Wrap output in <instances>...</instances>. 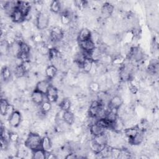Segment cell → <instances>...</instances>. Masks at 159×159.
Instances as JSON below:
<instances>
[{
  "label": "cell",
  "instance_id": "1",
  "mask_svg": "<svg viewBox=\"0 0 159 159\" xmlns=\"http://www.w3.org/2000/svg\"><path fill=\"white\" fill-rule=\"evenodd\" d=\"M42 138L39 134L31 132L27 135L25 140V146L32 151L40 148H41Z\"/></svg>",
  "mask_w": 159,
  "mask_h": 159
},
{
  "label": "cell",
  "instance_id": "16",
  "mask_svg": "<svg viewBox=\"0 0 159 159\" xmlns=\"http://www.w3.org/2000/svg\"><path fill=\"white\" fill-rule=\"evenodd\" d=\"M10 17L12 20L16 23H21L24 22L26 18L17 8L12 13Z\"/></svg>",
  "mask_w": 159,
  "mask_h": 159
},
{
  "label": "cell",
  "instance_id": "13",
  "mask_svg": "<svg viewBox=\"0 0 159 159\" xmlns=\"http://www.w3.org/2000/svg\"><path fill=\"white\" fill-rule=\"evenodd\" d=\"M17 9L24 15L26 17L30 13L31 9V6L28 2L19 1Z\"/></svg>",
  "mask_w": 159,
  "mask_h": 159
},
{
  "label": "cell",
  "instance_id": "7",
  "mask_svg": "<svg viewBox=\"0 0 159 159\" xmlns=\"http://www.w3.org/2000/svg\"><path fill=\"white\" fill-rule=\"evenodd\" d=\"M45 96L47 100L51 103L56 102L58 99V91L57 88L54 86L51 85L47 90L45 94Z\"/></svg>",
  "mask_w": 159,
  "mask_h": 159
},
{
  "label": "cell",
  "instance_id": "9",
  "mask_svg": "<svg viewBox=\"0 0 159 159\" xmlns=\"http://www.w3.org/2000/svg\"><path fill=\"white\" fill-rule=\"evenodd\" d=\"M44 96H45V94L35 89L31 94V99L34 104L40 106L44 101Z\"/></svg>",
  "mask_w": 159,
  "mask_h": 159
},
{
  "label": "cell",
  "instance_id": "2",
  "mask_svg": "<svg viewBox=\"0 0 159 159\" xmlns=\"http://www.w3.org/2000/svg\"><path fill=\"white\" fill-rule=\"evenodd\" d=\"M50 22V17L48 14L43 12L38 13L36 17V25L38 29H46Z\"/></svg>",
  "mask_w": 159,
  "mask_h": 159
},
{
  "label": "cell",
  "instance_id": "17",
  "mask_svg": "<svg viewBox=\"0 0 159 159\" xmlns=\"http://www.w3.org/2000/svg\"><path fill=\"white\" fill-rule=\"evenodd\" d=\"M41 148L46 152H51L52 148V142L49 137L44 136L42 138Z\"/></svg>",
  "mask_w": 159,
  "mask_h": 159
},
{
  "label": "cell",
  "instance_id": "29",
  "mask_svg": "<svg viewBox=\"0 0 159 159\" xmlns=\"http://www.w3.org/2000/svg\"><path fill=\"white\" fill-rule=\"evenodd\" d=\"M11 71L7 66H4L1 70V76L4 81H7L11 77Z\"/></svg>",
  "mask_w": 159,
  "mask_h": 159
},
{
  "label": "cell",
  "instance_id": "35",
  "mask_svg": "<svg viewBox=\"0 0 159 159\" xmlns=\"http://www.w3.org/2000/svg\"><path fill=\"white\" fill-rule=\"evenodd\" d=\"M9 139L10 141L12 142H17L19 139V136L17 133L11 132V133H9Z\"/></svg>",
  "mask_w": 159,
  "mask_h": 159
},
{
  "label": "cell",
  "instance_id": "34",
  "mask_svg": "<svg viewBox=\"0 0 159 159\" xmlns=\"http://www.w3.org/2000/svg\"><path fill=\"white\" fill-rule=\"evenodd\" d=\"M50 48L46 45H41L39 48V52L42 55H48Z\"/></svg>",
  "mask_w": 159,
  "mask_h": 159
},
{
  "label": "cell",
  "instance_id": "21",
  "mask_svg": "<svg viewBox=\"0 0 159 159\" xmlns=\"http://www.w3.org/2000/svg\"><path fill=\"white\" fill-rule=\"evenodd\" d=\"M93 63L94 61L91 58H85V59L83 61L81 68L85 73H89L91 72L92 68L93 66Z\"/></svg>",
  "mask_w": 159,
  "mask_h": 159
},
{
  "label": "cell",
  "instance_id": "3",
  "mask_svg": "<svg viewBox=\"0 0 159 159\" xmlns=\"http://www.w3.org/2000/svg\"><path fill=\"white\" fill-rule=\"evenodd\" d=\"M103 108V104L99 100L93 101L89 108V115L93 118H98L100 111Z\"/></svg>",
  "mask_w": 159,
  "mask_h": 159
},
{
  "label": "cell",
  "instance_id": "27",
  "mask_svg": "<svg viewBox=\"0 0 159 159\" xmlns=\"http://www.w3.org/2000/svg\"><path fill=\"white\" fill-rule=\"evenodd\" d=\"M71 106V102L68 98H64L60 102V107L63 111H70Z\"/></svg>",
  "mask_w": 159,
  "mask_h": 159
},
{
  "label": "cell",
  "instance_id": "15",
  "mask_svg": "<svg viewBox=\"0 0 159 159\" xmlns=\"http://www.w3.org/2000/svg\"><path fill=\"white\" fill-rule=\"evenodd\" d=\"M58 69L54 65H50L47 66L45 70V74L47 79L52 80L57 75Z\"/></svg>",
  "mask_w": 159,
  "mask_h": 159
},
{
  "label": "cell",
  "instance_id": "4",
  "mask_svg": "<svg viewBox=\"0 0 159 159\" xmlns=\"http://www.w3.org/2000/svg\"><path fill=\"white\" fill-rule=\"evenodd\" d=\"M64 36L63 30L58 27H53L50 32V39L54 42H58L63 39Z\"/></svg>",
  "mask_w": 159,
  "mask_h": 159
},
{
  "label": "cell",
  "instance_id": "28",
  "mask_svg": "<svg viewBox=\"0 0 159 159\" xmlns=\"http://www.w3.org/2000/svg\"><path fill=\"white\" fill-rule=\"evenodd\" d=\"M60 20L63 25H69L71 20V15L68 12H63L60 16Z\"/></svg>",
  "mask_w": 159,
  "mask_h": 159
},
{
  "label": "cell",
  "instance_id": "6",
  "mask_svg": "<svg viewBox=\"0 0 159 159\" xmlns=\"http://www.w3.org/2000/svg\"><path fill=\"white\" fill-rule=\"evenodd\" d=\"M143 57V52L139 47H133L129 50V58L135 61H140Z\"/></svg>",
  "mask_w": 159,
  "mask_h": 159
},
{
  "label": "cell",
  "instance_id": "5",
  "mask_svg": "<svg viewBox=\"0 0 159 159\" xmlns=\"http://www.w3.org/2000/svg\"><path fill=\"white\" fill-rule=\"evenodd\" d=\"M9 124L12 127H18L22 122V115L18 111H14L8 118Z\"/></svg>",
  "mask_w": 159,
  "mask_h": 159
},
{
  "label": "cell",
  "instance_id": "24",
  "mask_svg": "<svg viewBox=\"0 0 159 159\" xmlns=\"http://www.w3.org/2000/svg\"><path fill=\"white\" fill-rule=\"evenodd\" d=\"M47 157V152L42 148L32 151V158L35 159H45Z\"/></svg>",
  "mask_w": 159,
  "mask_h": 159
},
{
  "label": "cell",
  "instance_id": "26",
  "mask_svg": "<svg viewBox=\"0 0 159 159\" xmlns=\"http://www.w3.org/2000/svg\"><path fill=\"white\" fill-rule=\"evenodd\" d=\"M9 105L10 104H9L7 99L5 98H1L0 102V112L2 116H6Z\"/></svg>",
  "mask_w": 159,
  "mask_h": 159
},
{
  "label": "cell",
  "instance_id": "32",
  "mask_svg": "<svg viewBox=\"0 0 159 159\" xmlns=\"http://www.w3.org/2000/svg\"><path fill=\"white\" fill-rule=\"evenodd\" d=\"M89 89L93 93H98L100 89V84L96 81H92L89 84Z\"/></svg>",
  "mask_w": 159,
  "mask_h": 159
},
{
  "label": "cell",
  "instance_id": "23",
  "mask_svg": "<svg viewBox=\"0 0 159 159\" xmlns=\"http://www.w3.org/2000/svg\"><path fill=\"white\" fill-rule=\"evenodd\" d=\"M143 139H144V136H143V132L141 130H140L133 138L129 140V142L131 144L137 145L142 143Z\"/></svg>",
  "mask_w": 159,
  "mask_h": 159
},
{
  "label": "cell",
  "instance_id": "8",
  "mask_svg": "<svg viewBox=\"0 0 159 159\" xmlns=\"http://www.w3.org/2000/svg\"><path fill=\"white\" fill-rule=\"evenodd\" d=\"M79 44L81 49L83 50V52H91L96 48L95 43L91 39L79 42Z\"/></svg>",
  "mask_w": 159,
  "mask_h": 159
},
{
  "label": "cell",
  "instance_id": "33",
  "mask_svg": "<svg viewBox=\"0 0 159 159\" xmlns=\"http://www.w3.org/2000/svg\"><path fill=\"white\" fill-rule=\"evenodd\" d=\"M112 63L114 65H122V63H124V58L120 56L119 55H116L112 59Z\"/></svg>",
  "mask_w": 159,
  "mask_h": 159
},
{
  "label": "cell",
  "instance_id": "19",
  "mask_svg": "<svg viewBox=\"0 0 159 159\" xmlns=\"http://www.w3.org/2000/svg\"><path fill=\"white\" fill-rule=\"evenodd\" d=\"M62 119L68 125H71L75 122V116L73 113L70 111H63L62 114Z\"/></svg>",
  "mask_w": 159,
  "mask_h": 159
},
{
  "label": "cell",
  "instance_id": "18",
  "mask_svg": "<svg viewBox=\"0 0 159 159\" xmlns=\"http://www.w3.org/2000/svg\"><path fill=\"white\" fill-rule=\"evenodd\" d=\"M91 32L87 28H83L80 30L78 35V39L79 42L84 41L91 39Z\"/></svg>",
  "mask_w": 159,
  "mask_h": 159
},
{
  "label": "cell",
  "instance_id": "22",
  "mask_svg": "<svg viewBox=\"0 0 159 159\" xmlns=\"http://www.w3.org/2000/svg\"><path fill=\"white\" fill-rule=\"evenodd\" d=\"M62 9V4L60 1H53L50 4V9L54 14L60 13Z\"/></svg>",
  "mask_w": 159,
  "mask_h": 159
},
{
  "label": "cell",
  "instance_id": "11",
  "mask_svg": "<svg viewBox=\"0 0 159 159\" xmlns=\"http://www.w3.org/2000/svg\"><path fill=\"white\" fill-rule=\"evenodd\" d=\"M51 85L50 80H42L37 83L35 89L45 94Z\"/></svg>",
  "mask_w": 159,
  "mask_h": 159
},
{
  "label": "cell",
  "instance_id": "25",
  "mask_svg": "<svg viewBox=\"0 0 159 159\" xmlns=\"http://www.w3.org/2000/svg\"><path fill=\"white\" fill-rule=\"evenodd\" d=\"M139 131L140 130L139 129L137 126H135V127H132L126 129L124 130V133L125 135L128 137V139L130 140L132 138H133Z\"/></svg>",
  "mask_w": 159,
  "mask_h": 159
},
{
  "label": "cell",
  "instance_id": "12",
  "mask_svg": "<svg viewBox=\"0 0 159 159\" xmlns=\"http://www.w3.org/2000/svg\"><path fill=\"white\" fill-rule=\"evenodd\" d=\"M114 12V6L109 2H104L101 7V14L105 19L109 17Z\"/></svg>",
  "mask_w": 159,
  "mask_h": 159
},
{
  "label": "cell",
  "instance_id": "14",
  "mask_svg": "<svg viewBox=\"0 0 159 159\" xmlns=\"http://www.w3.org/2000/svg\"><path fill=\"white\" fill-rule=\"evenodd\" d=\"M92 141L98 145H100L102 146H106L108 142V137L104 132L100 135L94 136V138L92 140Z\"/></svg>",
  "mask_w": 159,
  "mask_h": 159
},
{
  "label": "cell",
  "instance_id": "36",
  "mask_svg": "<svg viewBox=\"0 0 159 159\" xmlns=\"http://www.w3.org/2000/svg\"><path fill=\"white\" fill-rule=\"evenodd\" d=\"M42 37L41 35L40 34H37L34 36V40L37 42V43H39V42H41L42 40Z\"/></svg>",
  "mask_w": 159,
  "mask_h": 159
},
{
  "label": "cell",
  "instance_id": "20",
  "mask_svg": "<svg viewBox=\"0 0 159 159\" xmlns=\"http://www.w3.org/2000/svg\"><path fill=\"white\" fill-rule=\"evenodd\" d=\"M105 129L101 127L100 125H99L97 123H94L91 125L89 127V131L91 135L93 136H96L98 135H100L104 132Z\"/></svg>",
  "mask_w": 159,
  "mask_h": 159
},
{
  "label": "cell",
  "instance_id": "31",
  "mask_svg": "<svg viewBox=\"0 0 159 159\" xmlns=\"http://www.w3.org/2000/svg\"><path fill=\"white\" fill-rule=\"evenodd\" d=\"M14 74L17 77V78H22V76H24L25 73H26V71L24 70V69L23 68L22 66L20 65H16L14 69Z\"/></svg>",
  "mask_w": 159,
  "mask_h": 159
},
{
  "label": "cell",
  "instance_id": "37",
  "mask_svg": "<svg viewBox=\"0 0 159 159\" xmlns=\"http://www.w3.org/2000/svg\"><path fill=\"white\" fill-rule=\"evenodd\" d=\"M78 157L76 156V154H75V153H68V154H67V155L65 157V158H66V159H73V158H77Z\"/></svg>",
  "mask_w": 159,
  "mask_h": 159
},
{
  "label": "cell",
  "instance_id": "30",
  "mask_svg": "<svg viewBox=\"0 0 159 159\" xmlns=\"http://www.w3.org/2000/svg\"><path fill=\"white\" fill-rule=\"evenodd\" d=\"M52 108V106L51 102L47 100L45 101H43L40 105V109H41L40 111H42L44 114H47L48 112H50Z\"/></svg>",
  "mask_w": 159,
  "mask_h": 159
},
{
  "label": "cell",
  "instance_id": "10",
  "mask_svg": "<svg viewBox=\"0 0 159 159\" xmlns=\"http://www.w3.org/2000/svg\"><path fill=\"white\" fill-rule=\"evenodd\" d=\"M123 103L122 99L120 96L118 95H115L111 98L108 102L109 109H119Z\"/></svg>",
  "mask_w": 159,
  "mask_h": 159
}]
</instances>
